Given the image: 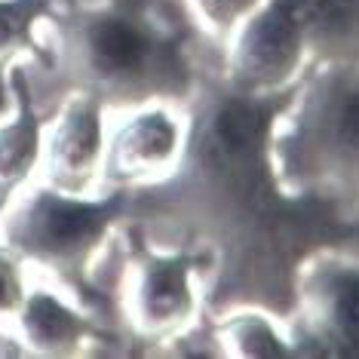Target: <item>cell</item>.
Listing matches in <instances>:
<instances>
[{
    "label": "cell",
    "mask_w": 359,
    "mask_h": 359,
    "mask_svg": "<svg viewBox=\"0 0 359 359\" xmlns=\"http://www.w3.org/2000/svg\"><path fill=\"white\" fill-rule=\"evenodd\" d=\"M25 329L31 332V338L43 347H65L77 338V320L62 304H55V301L46 295H37L28 301Z\"/></svg>",
    "instance_id": "obj_7"
},
{
    "label": "cell",
    "mask_w": 359,
    "mask_h": 359,
    "mask_svg": "<svg viewBox=\"0 0 359 359\" xmlns=\"http://www.w3.org/2000/svg\"><path fill=\"white\" fill-rule=\"evenodd\" d=\"M95 154H99V120H95L93 108H74L55 135V175L62 182H77V178L89 175Z\"/></svg>",
    "instance_id": "obj_4"
},
{
    "label": "cell",
    "mask_w": 359,
    "mask_h": 359,
    "mask_svg": "<svg viewBox=\"0 0 359 359\" xmlns=\"http://www.w3.org/2000/svg\"><path fill=\"white\" fill-rule=\"evenodd\" d=\"M215 133L227 151H249L255 148L261 133H264V114L249 102H231L218 111Z\"/></svg>",
    "instance_id": "obj_9"
},
{
    "label": "cell",
    "mask_w": 359,
    "mask_h": 359,
    "mask_svg": "<svg viewBox=\"0 0 359 359\" xmlns=\"http://www.w3.org/2000/svg\"><path fill=\"white\" fill-rule=\"evenodd\" d=\"M298 40L301 28L289 15L283 0L261 15L258 22H252L243 40L240 53V71L249 80L258 83H271V80H283L292 71V65L298 59Z\"/></svg>",
    "instance_id": "obj_2"
},
{
    "label": "cell",
    "mask_w": 359,
    "mask_h": 359,
    "mask_svg": "<svg viewBox=\"0 0 359 359\" xmlns=\"http://www.w3.org/2000/svg\"><path fill=\"white\" fill-rule=\"evenodd\" d=\"M34 151H37V129H34V120L31 117L19 120L15 126L0 133V194H6L28 172L31 160H34Z\"/></svg>",
    "instance_id": "obj_8"
},
{
    "label": "cell",
    "mask_w": 359,
    "mask_h": 359,
    "mask_svg": "<svg viewBox=\"0 0 359 359\" xmlns=\"http://www.w3.org/2000/svg\"><path fill=\"white\" fill-rule=\"evenodd\" d=\"M15 301H19V285H15V276L10 267L0 261V307H13Z\"/></svg>",
    "instance_id": "obj_11"
},
{
    "label": "cell",
    "mask_w": 359,
    "mask_h": 359,
    "mask_svg": "<svg viewBox=\"0 0 359 359\" xmlns=\"http://www.w3.org/2000/svg\"><path fill=\"white\" fill-rule=\"evenodd\" d=\"M117 206V200L89 206V203H71L62 197H40L28 209L19 243L31 255L46 261H71L93 246Z\"/></svg>",
    "instance_id": "obj_1"
},
{
    "label": "cell",
    "mask_w": 359,
    "mask_h": 359,
    "mask_svg": "<svg viewBox=\"0 0 359 359\" xmlns=\"http://www.w3.org/2000/svg\"><path fill=\"white\" fill-rule=\"evenodd\" d=\"M86 50L102 77H135L151 62V40L126 19H99L86 28Z\"/></svg>",
    "instance_id": "obj_3"
},
{
    "label": "cell",
    "mask_w": 359,
    "mask_h": 359,
    "mask_svg": "<svg viewBox=\"0 0 359 359\" xmlns=\"http://www.w3.org/2000/svg\"><path fill=\"white\" fill-rule=\"evenodd\" d=\"M175 148V129L166 117H144L120 135L117 163L129 169V175L144 166L166 160Z\"/></svg>",
    "instance_id": "obj_5"
},
{
    "label": "cell",
    "mask_w": 359,
    "mask_h": 359,
    "mask_svg": "<svg viewBox=\"0 0 359 359\" xmlns=\"http://www.w3.org/2000/svg\"><path fill=\"white\" fill-rule=\"evenodd\" d=\"M144 310L157 323H169L187 310V285H184V261H169L148 271L144 285Z\"/></svg>",
    "instance_id": "obj_6"
},
{
    "label": "cell",
    "mask_w": 359,
    "mask_h": 359,
    "mask_svg": "<svg viewBox=\"0 0 359 359\" xmlns=\"http://www.w3.org/2000/svg\"><path fill=\"white\" fill-rule=\"evenodd\" d=\"M43 10L37 0H15V4H0V46H13L28 34V25L34 15Z\"/></svg>",
    "instance_id": "obj_10"
},
{
    "label": "cell",
    "mask_w": 359,
    "mask_h": 359,
    "mask_svg": "<svg viewBox=\"0 0 359 359\" xmlns=\"http://www.w3.org/2000/svg\"><path fill=\"white\" fill-rule=\"evenodd\" d=\"M203 4H206V10L215 15L218 22H227V19H233L243 6H249L252 0H203Z\"/></svg>",
    "instance_id": "obj_12"
}]
</instances>
